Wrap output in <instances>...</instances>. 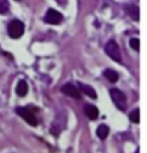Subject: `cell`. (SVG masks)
Returning <instances> with one entry per match:
<instances>
[{"label": "cell", "instance_id": "cell-1", "mask_svg": "<svg viewBox=\"0 0 147 153\" xmlns=\"http://www.w3.org/2000/svg\"><path fill=\"white\" fill-rule=\"evenodd\" d=\"M16 114L20 116L24 121H27L29 125L32 126H36L39 124L37 121V109L36 108H32V106H26V108H16Z\"/></svg>", "mask_w": 147, "mask_h": 153}, {"label": "cell", "instance_id": "cell-2", "mask_svg": "<svg viewBox=\"0 0 147 153\" xmlns=\"http://www.w3.org/2000/svg\"><path fill=\"white\" fill-rule=\"evenodd\" d=\"M110 97L112 100L114 105L119 109V110H126L127 108V98L124 95L123 91H121L119 89H111L110 90Z\"/></svg>", "mask_w": 147, "mask_h": 153}, {"label": "cell", "instance_id": "cell-3", "mask_svg": "<svg viewBox=\"0 0 147 153\" xmlns=\"http://www.w3.org/2000/svg\"><path fill=\"white\" fill-rule=\"evenodd\" d=\"M8 35L12 39H19L24 34V24L20 20H12L8 24Z\"/></svg>", "mask_w": 147, "mask_h": 153}, {"label": "cell", "instance_id": "cell-4", "mask_svg": "<svg viewBox=\"0 0 147 153\" xmlns=\"http://www.w3.org/2000/svg\"><path fill=\"white\" fill-rule=\"evenodd\" d=\"M104 50H106V54H107V55L110 56L111 59H114V61L118 62V63H122L121 50H119V47H118V45H116V42H114V40H110V42L106 45Z\"/></svg>", "mask_w": 147, "mask_h": 153}, {"label": "cell", "instance_id": "cell-5", "mask_svg": "<svg viewBox=\"0 0 147 153\" xmlns=\"http://www.w3.org/2000/svg\"><path fill=\"white\" fill-rule=\"evenodd\" d=\"M62 20H63V15L54 8H50L44 15V22L48 24H59Z\"/></svg>", "mask_w": 147, "mask_h": 153}, {"label": "cell", "instance_id": "cell-6", "mask_svg": "<svg viewBox=\"0 0 147 153\" xmlns=\"http://www.w3.org/2000/svg\"><path fill=\"white\" fill-rule=\"evenodd\" d=\"M62 91H63L66 95H68V97L75 98V100H79V98H80V91H79V89L71 83L63 85V86H62Z\"/></svg>", "mask_w": 147, "mask_h": 153}, {"label": "cell", "instance_id": "cell-7", "mask_svg": "<svg viewBox=\"0 0 147 153\" xmlns=\"http://www.w3.org/2000/svg\"><path fill=\"white\" fill-rule=\"evenodd\" d=\"M83 111L87 118H90V120H96L98 117H99V110H98V108L91 105V103H86V105L83 106Z\"/></svg>", "mask_w": 147, "mask_h": 153}, {"label": "cell", "instance_id": "cell-8", "mask_svg": "<svg viewBox=\"0 0 147 153\" xmlns=\"http://www.w3.org/2000/svg\"><path fill=\"white\" fill-rule=\"evenodd\" d=\"M124 10H126V12L129 13L132 20H139V8H138V5L127 4V5H124Z\"/></svg>", "mask_w": 147, "mask_h": 153}, {"label": "cell", "instance_id": "cell-9", "mask_svg": "<svg viewBox=\"0 0 147 153\" xmlns=\"http://www.w3.org/2000/svg\"><path fill=\"white\" fill-rule=\"evenodd\" d=\"M27 93H28V85H27V82L24 81V79H21V81L18 82V86H16V94H18L19 97H26Z\"/></svg>", "mask_w": 147, "mask_h": 153}, {"label": "cell", "instance_id": "cell-10", "mask_svg": "<svg viewBox=\"0 0 147 153\" xmlns=\"http://www.w3.org/2000/svg\"><path fill=\"white\" fill-rule=\"evenodd\" d=\"M103 75H104V76H106V79H107L108 82H111V83H115V82L119 79V74L115 71V70H111V69L104 70Z\"/></svg>", "mask_w": 147, "mask_h": 153}, {"label": "cell", "instance_id": "cell-11", "mask_svg": "<svg viewBox=\"0 0 147 153\" xmlns=\"http://www.w3.org/2000/svg\"><path fill=\"white\" fill-rule=\"evenodd\" d=\"M108 133H110V129H108L107 125L103 124V125H99V126H98L96 134H98V137H99L100 140H106L107 136H108Z\"/></svg>", "mask_w": 147, "mask_h": 153}, {"label": "cell", "instance_id": "cell-12", "mask_svg": "<svg viewBox=\"0 0 147 153\" xmlns=\"http://www.w3.org/2000/svg\"><path fill=\"white\" fill-rule=\"evenodd\" d=\"M79 87H80V90L86 95H88V97H91V98H96V93H95L94 87L88 86V85H84V83H79Z\"/></svg>", "mask_w": 147, "mask_h": 153}, {"label": "cell", "instance_id": "cell-13", "mask_svg": "<svg viewBox=\"0 0 147 153\" xmlns=\"http://www.w3.org/2000/svg\"><path fill=\"white\" fill-rule=\"evenodd\" d=\"M140 111L139 109H135V110H132L131 113H130V120H131V122H134V124H139L140 121Z\"/></svg>", "mask_w": 147, "mask_h": 153}, {"label": "cell", "instance_id": "cell-14", "mask_svg": "<svg viewBox=\"0 0 147 153\" xmlns=\"http://www.w3.org/2000/svg\"><path fill=\"white\" fill-rule=\"evenodd\" d=\"M8 1L7 0H0V13H7L8 12Z\"/></svg>", "mask_w": 147, "mask_h": 153}, {"label": "cell", "instance_id": "cell-15", "mask_svg": "<svg viewBox=\"0 0 147 153\" xmlns=\"http://www.w3.org/2000/svg\"><path fill=\"white\" fill-rule=\"evenodd\" d=\"M130 46H131V48H134V50L139 51L140 46H139V39L138 38H132L131 40H130Z\"/></svg>", "mask_w": 147, "mask_h": 153}, {"label": "cell", "instance_id": "cell-16", "mask_svg": "<svg viewBox=\"0 0 147 153\" xmlns=\"http://www.w3.org/2000/svg\"><path fill=\"white\" fill-rule=\"evenodd\" d=\"M58 3H60V4H66L67 3V0H56Z\"/></svg>", "mask_w": 147, "mask_h": 153}, {"label": "cell", "instance_id": "cell-17", "mask_svg": "<svg viewBox=\"0 0 147 153\" xmlns=\"http://www.w3.org/2000/svg\"><path fill=\"white\" fill-rule=\"evenodd\" d=\"M137 153H139V151H138V152H137Z\"/></svg>", "mask_w": 147, "mask_h": 153}, {"label": "cell", "instance_id": "cell-18", "mask_svg": "<svg viewBox=\"0 0 147 153\" xmlns=\"http://www.w3.org/2000/svg\"><path fill=\"white\" fill-rule=\"evenodd\" d=\"M16 1H19V0H16Z\"/></svg>", "mask_w": 147, "mask_h": 153}]
</instances>
